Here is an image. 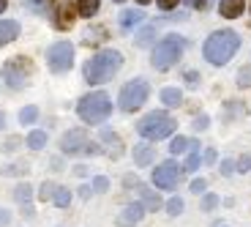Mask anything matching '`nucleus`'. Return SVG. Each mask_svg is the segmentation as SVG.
<instances>
[{
    "label": "nucleus",
    "instance_id": "de8ad7c7",
    "mask_svg": "<svg viewBox=\"0 0 251 227\" xmlns=\"http://www.w3.org/2000/svg\"><path fill=\"white\" fill-rule=\"evenodd\" d=\"M123 186H126V189H137V186H139V178L128 172V175H123Z\"/></svg>",
    "mask_w": 251,
    "mask_h": 227
},
{
    "label": "nucleus",
    "instance_id": "bb28decb",
    "mask_svg": "<svg viewBox=\"0 0 251 227\" xmlns=\"http://www.w3.org/2000/svg\"><path fill=\"white\" fill-rule=\"evenodd\" d=\"M219 195H216V192H205V195H202V200H200V211L202 214H213L216 208H219Z\"/></svg>",
    "mask_w": 251,
    "mask_h": 227
},
{
    "label": "nucleus",
    "instance_id": "7ed1b4c3",
    "mask_svg": "<svg viewBox=\"0 0 251 227\" xmlns=\"http://www.w3.org/2000/svg\"><path fill=\"white\" fill-rule=\"evenodd\" d=\"M186 50H188V38L186 36H180V33H167V36H161L156 44H153L151 66L164 74V71L175 69V66L180 63L183 55H186Z\"/></svg>",
    "mask_w": 251,
    "mask_h": 227
},
{
    "label": "nucleus",
    "instance_id": "2eb2a0df",
    "mask_svg": "<svg viewBox=\"0 0 251 227\" xmlns=\"http://www.w3.org/2000/svg\"><path fill=\"white\" fill-rule=\"evenodd\" d=\"M158 101H161L167 110H177V107H183V90L175 88V85H167V88H161V93H158Z\"/></svg>",
    "mask_w": 251,
    "mask_h": 227
},
{
    "label": "nucleus",
    "instance_id": "864d4df0",
    "mask_svg": "<svg viewBox=\"0 0 251 227\" xmlns=\"http://www.w3.org/2000/svg\"><path fill=\"white\" fill-rule=\"evenodd\" d=\"M3 129H6V115L0 113V132H3Z\"/></svg>",
    "mask_w": 251,
    "mask_h": 227
},
{
    "label": "nucleus",
    "instance_id": "a19ab883",
    "mask_svg": "<svg viewBox=\"0 0 251 227\" xmlns=\"http://www.w3.org/2000/svg\"><path fill=\"white\" fill-rule=\"evenodd\" d=\"M205 189H207L205 178H194V181L188 183V192H191V195H205Z\"/></svg>",
    "mask_w": 251,
    "mask_h": 227
},
{
    "label": "nucleus",
    "instance_id": "cd10ccee",
    "mask_svg": "<svg viewBox=\"0 0 251 227\" xmlns=\"http://www.w3.org/2000/svg\"><path fill=\"white\" fill-rule=\"evenodd\" d=\"M38 107L36 104H27V107H22L19 110V123H22V126H33V123H36L38 120Z\"/></svg>",
    "mask_w": 251,
    "mask_h": 227
},
{
    "label": "nucleus",
    "instance_id": "6ab92c4d",
    "mask_svg": "<svg viewBox=\"0 0 251 227\" xmlns=\"http://www.w3.org/2000/svg\"><path fill=\"white\" fill-rule=\"evenodd\" d=\"M137 192H139V200L145 202V208H148V211H158V208L164 205L161 195H158V192H153L151 186H142V183H139Z\"/></svg>",
    "mask_w": 251,
    "mask_h": 227
},
{
    "label": "nucleus",
    "instance_id": "2f4dec72",
    "mask_svg": "<svg viewBox=\"0 0 251 227\" xmlns=\"http://www.w3.org/2000/svg\"><path fill=\"white\" fill-rule=\"evenodd\" d=\"M188 151V137H183V134H175V137L170 140V153L172 156H180V153Z\"/></svg>",
    "mask_w": 251,
    "mask_h": 227
},
{
    "label": "nucleus",
    "instance_id": "4c0bfd02",
    "mask_svg": "<svg viewBox=\"0 0 251 227\" xmlns=\"http://www.w3.org/2000/svg\"><path fill=\"white\" fill-rule=\"evenodd\" d=\"M219 172L224 178H232L235 172H238V167H235V159H221L219 162Z\"/></svg>",
    "mask_w": 251,
    "mask_h": 227
},
{
    "label": "nucleus",
    "instance_id": "13d9d810",
    "mask_svg": "<svg viewBox=\"0 0 251 227\" xmlns=\"http://www.w3.org/2000/svg\"><path fill=\"white\" fill-rule=\"evenodd\" d=\"M249 14H251V0H249Z\"/></svg>",
    "mask_w": 251,
    "mask_h": 227
},
{
    "label": "nucleus",
    "instance_id": "39448f33",
    "mask_svg": "<svg viewBox=\"0 0 251 227\" xmlns=\"http://www.w3.org/2000/svg\"><path fill=\"white\" fill-rule=\"evenodd\" d=\"M134 129H137V134L142 140H151V142H161V140L172 137L177 129V120L172 118L167 110H153V113L142 115V118L134 123Z\"/></svg>",
    "mask_w": 251,
    "mask_h": 227
},
{
    "label": "nucleus",
    "instance_id": "9d476101",
    "mask_svg": "<svg viewBox=\"0 0 251 227\" xmlns=\"http://www.w3.org/2000/svg\"><path fill=\"white\" fill-rule=\"evenodd\" d=\"M88 132L82 126H74L69 129V132L60 137V153L63 156H79L82 151H85V145H88Z\"/></svg>",
    "mask_w": 251,
    "mask_h": 227
},
{
    "label": "nucleus",
    "instance_id": "b1692460",
    "mask_svg": "<svg viewBox=\"0 0 251 227\" xmlns=\"http://www.w3.org/2000/svg\"><path fill=\"white\" fill-rule=\"evenodd\" d=\"M33 192H36V189H33L30 183L22 181V183H17V186H14V200H17L19 205H25V202L33 200Z\"/></svg>",
    "mask_w": 251,
    "mask_h": 227
},
{
    "label": "nucleus",
    "instance_id": "58836bf2",
    "mask_svg": "<svg viewBox=\"0 0 251 227\" xmlns=\"http://www.w3.org/2000/svg\"><path fill=\"white\" fill-rule=\"evenodd\" d=\"M19 145H22V137H17V134H14V137H8L6 142L0 145V151H3V153H14V151H19Z\"/></svg>",
    "mask_w": 251,
    "mask_h": 227
},
{
    "label": "nucleus",
    "instance_id": "1a4fd4ad",
    "mask_svg": "<svg viewBox=\"0 0 251 227\" xmlns=\"http://www.w3.org/2000/svg\"><path fill=\"white\" fill-rule=\"evenodd\" d=\"M180 175H183V164H177L175 156H172L167 162L156 164V170L151 172V183L161 192H172L177 186V181H180Z\"/></svg>",
    "mask_w": 251,
    "mask_h": 227
},
{
    "label": "nucleus",
    "instance_id": "6e6552de",
    "mask_svg": "<svg viewBox=\"0 0 251 227\" xmlns=\"http://www.w3.org/2000/svg\"><path fill=\"white\" fill-rule=\"evenodd\" d=\"M33 74V63L27 60L25 55H17V57H8L6 63H3V69H0V77H3V82H6L11 90H22L27 85V80H30Z\"/></svg>",
    "mask_w": 251,
    "mask_h": 227
},
{
    "label": "nucleus",
    "instance_id": "4468645a",
    "mask_svg": "<svg viewBox=\"0 0 251 227\" xmlns=\"http://www.w3.org/2000/svg\"><path fill=\"white\" fill-rule=\"evenodd\" d=\"M19 33H22V25H19L17 19H0V47L17 41Z\"/></svg>",
    "mask_w": 251,
    "mask_h": 227
},
{
    "label": "nucleus",
    "instance_id": "4be33fe9",
    "mask_svg": "<svg viewBox=\"0 0 251 227\" xmlns=\"http://www.w3.org/2000/svg\"><path fill=\"white\" fill-rule=\"evenodd\" d=\"M71 200H74V192L69 186H55V195H52V202H55L57 208H69Z\"/></svg>",
    "mask_w": 251,
    "mask_h": 227
},
{
    "label": "nucleus",
    "instance_id": "f257e3e1",
    "mask_svg": "<svg viewBox=\"0 0 251 227\" xmlns=\"http://www.w3.org/2000/svg\"><path fill=\"white\" fill-rule=\"evenodd\" d=\"M123 63H126L123 52L107 47V50L93 52V55L85 60V66H82V77H85V82L93 85V88L96 85H107V82H112L115 74L123 69Z\"/></svg>",
    "mask_w": 251,
    "mask_h": 227
},
{
    "label": "nucleus",
    "instance_id": "603ef678",
    "mask_svg": "<svg viewBox=\"0 0 251 227\" xmlns=\"http://www.w3.org/2000/svg\"><path fill=\"white\" fill-rule=\"evenodd\" d=\"M50 167H52V170H55V172H60V167H63V159H60V156L50 159Z\"/></svg>",
    "mask_w": 251,
    "mask_h": 227
},
{
    "label": "nucleus",
    "instance_id": "7c9ffc66",
    "mask_svg": "<svg viewBox=\"0 0 251 227\" xmlns=\"http://www.w3.org/2000/svg\"><path fill=\"white\" fill-rule=\"evenodd\" d=\"M243 113H246L243 101H226L224 104V120H235V118H240Z\"/></svg>",
    "mask_w": 251,
    "mask_h": 227
},
{
    "label": "nucleus",
    "instance_id": "c756f323",
    "mask_svg": "<svg viewBox=\"0 0 251 227\" xmlns=\"http://www.w3.org/2000/svg\"><path fill=\"white\" fill-rule=\"evenodd\" d=\"M235 85H238L240 90H249L251 88V63L240 66L238 74H235Z\"/></svg>",
    "mask_w": 251,
    "mask_h": 227
},
{
    "label": "nucleus",
    "instance_id": "8fccbe9b",
    "mask_svg": "<svg viewBox=\"0 0 251 227\" xmlns=\"http://www.w3.org/2000/svg\"><path fill=\"white\" fill-rule=\"evenodd\" d=\"M8 225H11V211L0 208V227H8Z\"/></svg>",
    "mask_w": 251,
    "mask_h": 227
},
{
    "label": "nucleus",
    "instance_id": "c85d7f7f",
    "mask_svg": "<svg viewBox=\"0 0 251 227\" xmlns=\"http://www.w3.org/2000/svg\"><path fill=\"white\" fill-rule=\"evenodd\" d=\"M180 80H183V85H186L188 90H197V88L202 85V74H200L197 69H186V71L180 74Z\"/></svg>",
    "mask_w": 251,
    "mask_h": 227
},
{
    "label": "nucleus",
    "instance_id": "f8f14e48",
    "mask_svg": "<svg viewBox=\"0 0 251 227\" xmlns=\"http://www.w3.org/2000/svg\"><path fill=\"white\" fill-rule=\"evenodd\" d=\"M139 25H145V11H142V6H137V8H126V11H120V17H118V28H120L123 33L137 30Z\"/></svg>",
    "mask_w": 251,
    "mask_h": 227
},
{
    "label": "nucleus",
    "instance_id": "49530a36",
    "mask_svg": "<svg viewBox=\"0 0 251 227\" xmlns=\"http://www.w3.org/2000/svg\"><path fill=\"white\" fill-rule=\"evenodd\" d=\"M180 3H186V6L194 8V11H205L207 8V0H180Z\"/></svg>",
    "mask_w": 251,
    "mask_h": 227
},
{
    "label": "nucleus",
    "instance_id": "c03bdc74",
    "mask_svg": "<svg viewBox=\"0 0 251 227\" xmlns=\"http://www.w3.org/2000/svg\"><path fill=\"white\" fill-rule=\"evenodd\" d=\"M76 195H79V200H90L96 192H93V186H90V183H82L79 189H76Z\"/></svg>",
    "mask_w": 251,
    "mask_h": 227
},
{
    "label": "nucleus",
    "instance_id": "5fc2aeb1",
    "mask_svg": "<svg viewBox=\"0 0 251 227\" xmlns=\"http://www.w3.org/2000/svg\"><path fill=\"white\" fill-rule=\"evenodd\" d=\"M6 8H8V0H0V14L6 11Z\"/></svg>",
    "mask_w": 251,
    "mask_h": 227
},
{
    "label": "nucleus",
    "instance_id": "423d86ee",
    "mask_svg": "<svg viewBox=\"0 0 251 227\" xmlns=\"http://www.w3.org/2000/svg\"><path fill=\"white\" fill-rule=\"evenodd\" d=\"M151 99V82L145 80V77H131L128 82H123V88L118 93V110L120 113H137L148 104Z\"/></svg>",
    "mask_w": 251,
    "mask_h": 227
},
{
    "label": "nucleus",
    "instance_id": "bf43d9fd",
    "mask_svg": "<svg viewBox=\"0 0 251 227\" xmlns=\"http://www.w3.org/2000/svg\"><path fill=\"white\" fill-rule=\"evenodd\" d=\"M221 227H229V225H221Z\"/></svg>",
    "mask_w": 251,
    "mask_h": 227
},
{
    "label": "nucleus",
    "instance_id": "20e7f679",
    "mask_svg": "<svg viewBox=\"0 0 251 227\" xmlns=\"http://www.w3.org/2000/svg\"><path fill=\"white\" fill-rule=\"evenodd\" d=\"M112 110L115 104L107 90H90V93H85L76 101V115H79V120L85 126H101L112 115Z\"/></svg>",
    "mask_w": 251,
    "mask_h": 227
},
{
    "label": "nucleus",
    "instance_id": "f03ea898",
    "mask_svg": "<svg viewBox=\"0 0 251 227\" xmlns=\"http://www.w3.org/2000/svg\"><path fill=\"white\" fill-rule=\"evenodd\" d=\"M240 44H243V38H240L238 30L221 28V30H213L205 38V44H202V57H205L210 66L221 69V66H226L235 55H238Z\"/></svg>",
    "mask_w": 251,
    "mask_h": 227
},
{
    "label": "nucleus",
    "instance_id": "c9c22d12",
    "mask_svg": "<svg viewBox=\"0 0 251 227\" xmlns=\"http://www.w3.org/2000/svg\"><path fill=\"white\" fill-rule=\"evenodd\" d=\"M90 186H93L96 195H104V192H109V178H107V175H93Z\"/></svg>",
    "mask_w": 251,
    "mask_h": 227
},
{
    "label": "nucleus",
    "instance_id": "6e6d98bb",
    "mask_svg": "<svg viewBox=\"0 0 251 227\" xmlns=\"http://www.w3.org/2000/svg\"><path fill=\"white\" fill-rule=\"evenodd\" d=\"M148 3H153V0H137V6H148Z\"/></svg>",
    "mask_w": 251,
    "mask_h": 227
},
{
    "label": "nucleus",
    "instance_id": "09e8293b",
    "mask_svg": "<svg viewBox=\"0 0 251 227\" xmlns=\"http://www.w3.org/2000/svg\"><path fill=\"white\" fill-rule=\"evenodd\" d=\"M71 172H74V175H79V178H88L90 167H88V164H74V167H71Z\"/></svg>",
    "mask_w": 251,
    "mask_h": 227
},
{
    "label": "nucleus",
    "instance_id": "ea45409f",
    "mask_svg": "<svg viewBox=\"0 0 251 227\" xmlns=\"http://www.w3.org/2000/svg\"><path fill=\"white\" fill-rule=\"evenodd\" d=\"M30 11H36V14H44L47 11V6H50V0H22Z\"/></svg>",
    "mask_w": 251,
    "mask_h": 227
},
{
    "label": "nucleus",
    "instance_id": "aec40b11",
    "mask_svg": "<svg viewBox=\"0 0 251 227\" xmlns=\"http://www.w3.org/2000/svg\"><path fill=\"white\" fill-rule=\"evenodd\" d=\"M74 8H76V17H82V19H93L96 14L101 11V0H76Z\"/></svg>",
    "mask_w": 251,
    "mask_h": 227
},
{
    "label": "nucleus",
    "instance_id": "a18cd8bd",
    "mask_svg": "<svg viewBox=\"0 0 251 227\" xmlns=\"http://www.w3.org/2000/svg\"><path fill=\"white\" fill-rule=\"evenodd\" d=\"M202 162H205V164H216V162H219V153H216V148H205V153H202Z\"/></svg>",
    "mask_w": 251,
    "mask_h": 227
},
{
    "label": "nucleus",
    "instance_id": "72a5a7b5",
    "mask_svg": "<svg viewBox=\"0 0 251 227\" xmlns=\"http://www.w3.org/2000/svg\"><path fill=\"white\" fill-rule=\"evenodd\" d=\"M25 172H30L27 162H14V164H6V167H3V175H25Z\"/></svg>",
    "mask_w": 251,
    "mask_h": 227
},
{
    "label": "nucleus",
    "instance_id": "4d7b16f0",
    "mask_svg": "<svg viewBox=\"0 0 251 227\" xmlns=\"http://www.w3.org/2000/svg\"><path fill=\"white\" fill-rule=\"evenodd\" d=\"M112 3H126V0H112Z\"/></svg>",
    "mask_w": 251,
    "mask_h": 227
},
{
    "label": "nucleus",
    "instance_id": "37998d69",
    "mask_svg": "<svg viewBox=\"0 0 251 227\" xmlns=\"http://www.w3.org/2000/svg\"><path fill=\"white\" fill-rule=\"evenodd\" d=\"M158 11H175L177 6H180V0H156Z\"/></svg>",
    "mask_w": 251,
    "mask_h": 227
},
{
    "label": "nucleus",
    "instance_id": "dca6fc26",
    "mask_svg": "<svg viewBox=\"0 0 251 227\" xmlns=\"http://www.w3.org/2000/svg\"><path fill=\"white\" fill-rule=\"evenodd\" d=\"M246 11V0H219V17L238 19Z\"/></svg>",
    "mask_w": 251,
    "mask_h": 227
},
{
    "label": "nucleus",
    "instance_id": "412c9836",
    "mask_svg": "<svg viewBox=\"0 0 251 227\" xmlns=\"http://www.w3.org/2000/svg\"><path fill=\"white\" fill-rule=\"evenodd\" d=\"M47 142H50V134H47L44 129H33V132L25 137V145L30 148V151H44Z\"/></svg>",
    "mask_w": 251,
    "mask_h": 227
},
{
    "label": "nucleus",
    "instance_id": "ddd939ff",
    "mask_svg": "<svg viewBox=\"0 0 251 227\" xmlns=\"http://www.w3.org/2000/svg\"><path fill=\"white\" fill-rule=\"evenodd\" d=\"M131 156H134V164H137V167H151V164L156 162V148H153L151 140H142V142H137V145L131 148Z\"/></svg>",
    "mask_w": 251,
    "mask_h": 227
},
{
    "label": "nucleus",
    "instance_id": "3c124183",
    "mask_svg": "<svg viewBox=\"0 0 251 227\" xmlns=\"http://www.w3.org/2000/svg\"><path fill=\"white\" fill-rule=\"evenodd\" d=\"M22 216H25V219H33V216H36V208H33L30 202H25V205H22Z\"/></svg>",
    "mask_w": 251,
    "mask_h": 227
},
{
    "label": "nucleus",
    "instance_id": "a878e982",
    "mask_svg": "<svg viewBox=\"0 0 251 227\" xmlns=\"http://www.w3.org/2000/svg\"><path fill=\"white\" fill-rule=\"evenodd\" d=\"M104 38H107V28H88V30L82 33V41H85V44H101V41H104Z\"/></svg>",
    "mask_w": 251,
    "mask_h": 227
},
{
    "label": "nucleus",
    "instance_id": "a211bd4d",
    "mask_svg": "<svg viewBox=\"0 0 251 227\" xmlns=\"http://www.w3.org/2000/svg\"><path fill=\"white\" fill-rule=\"evenodd\" d=\"M158 38V28L156 25H139L134 30V44L137 47H153Z\"/></svg>",
    "mask_w": 251,
    "mask_h": 227
},
{
    "label": "nucleus",
    "instance_id": "f704fd0d",
    "mask_svg": "<svg viewBox=\"0 0 251 227\" xmlns=\"http://www.w3.org/2000/svg\"><path fill=\"white\" fill-rule=\"evenodd\" d=\"M191 129H194V132H205V129H210V115H207V113L194 115V120H191Z\"/></svg>",
    "mask_w": 251,
    "mask_h": 227
},
{
    "label": "nucleus",
    "instance_id": "9b49d317",
    "mask_svg": "<svg viewBox=\"0 0 251 227\" xmlns=\"http://www.w3.org/2000/svg\"><path fill=\"white\" fill-rule=\"evenodd\" d=\"M145 214H148L145 202L134 200V202H128V205H123V211L115 216V227H137L139 222L145 219Z\"/></svg>",
    "mask_w": 251,
    "mask_h": 227
},
{
    "label": "nucleus",
    "instance_id": "5701e85b",
    "mask_svg": "<svg viewBox=\"0 0 251 227\" xmlns=\"http://www.w3.org/2000/svg\"><path fill=\"white\" fill-rule=\"evenodd\" d=\"M202 167V153L200 148H191L186 151V162H183V172H197Z\"/></svg>",
    "mask_w": 251,
    "mask_h": 227
},
{
    "label": "nucleus",
    "instance_id": "79ce46f5",
    "mask_svg": "<svg viewBox=\"0 0 251 227\" xmlns=\"http://www.w3.org/2000/svg\"><path fill=\"white\" fill-rule=\"evenodd\" d=\"M104 153V148H101V142H93V140H88V145H85V151H82V156H101Z\"/></svg>",
    "mask_w": 251,
    "mask_h": 227
},
{
    "label": "nucleus",
    "instance_id": "f3484780",
    "mask_svg": "<svg viewBox=\"0 0 251 227\" xmlns=\"http://www.w3.org/2000/svg\"><path fill=\"white\" fill-rule=\"evenodd\" d=\"M52 14H55V28H57V30H66V28L74 25V14H76V8H74V6H69V3H60V6H57Z\"/></svg>",
    "mask_w": 251,
    "mask_h": 227
},
{
    "label": "nucleus",
    "instance_id": "0eeeda50",
    "mask_svg": "<svg viewBox=\"0 0 251 227\" xmlns=\"http://www.w3.org/2000/svg\"><path fill=\"white\" fill-rule=\"evenodd\" d=\"M74 57H76V47L69 38H60V41L47 47V69L52 74H69L74 69Z\"/></svg>",
    "mask_w": 251,
    "mask_h": 227
},
{
    "label": "nucleus",
    "instance_id": "473e14b6",
    "mask_svg": "<svg viewBox=\"0 0 251 227\" xmlns=\"http://www.w3.org/2000/svg\"><path fill=\"white\" fill-rule=\"evenodd\" d=\"M55 186H57V183H52V181H44L41 186H38L36 197H38L41 202H52V195H55Z\"/></svg>",
    "mask_w": 251,
    "mask_h": 227
},
{
    "label": "nucleus",
    "instance_id": "393cba45",
    "mask_svg": "<svg viewBox=\"0 0 251 227\" xmlns=\"http://www.w3.org/2000/svg\"><path fill=\"white\" fill-rule=\"evenodd\" d=\"M164 211H167V216H172V219H177V216L186 211V202H183V197H170V200L164 202Z\"/></svg>",
    "mask_w": 251,
    "mask_h": 227
},
{
    "label": "nucleus",
    "instance_id": "e433bc0d",
    "mask_svg": "<svg viewBox=\"0 0 251 227\" xmlns=\"http://www.w3.org/2000/svg\"><path fill=\"white\" fill-rule=\"evenodd\" d=\"M235 167H238L240 175H249L251 172V153H240V156L235 159Z\"/></svg>",
    "mask_w": 251,
    "mask_h": 227
}]
</instances>
